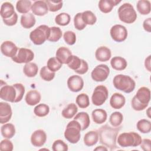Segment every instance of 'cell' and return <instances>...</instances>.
<instances>
[{"label": "cell", "instance_id": "cell-55", "mask_svg": "<svg viewBox=\"0 0 151 151\" xmlns=\"http://www.w3.org/2000/svg\"><path fill=\"white\" fill-rule=\"evenodd\" d=\"M145 66L146 69L150 72L151 71V66H150V55H149L147 58H146L145 61Z\"/></svg>", "mask_w": 151, "mask_h": 151}, {"label": "cell", "instance_id": "cell-39", "mask_svg": "<svg viewBox=\"0 0 151 151\" xmlns=\"http://www.w3.org/2000/svg\"><path fill=\"white\" fill-rule=\"evenodd\" d=\"M70 19L71 17L68 14L62 12L55 17V22L58 25L65 26L70 23Z\"/></svg>", "mask_w": 151, "mask_h": 151}, {"label": "cell", "instance_id": "cell-44", "mask_svg": "<svg viewBox=\"0 0 151 151\" xmlns=\"http://www.w3.org/2000/svg\"><path fill=\"white\" fill-rule=\"evenodd\" d=\"M15 90L17 93V96L14 103H18L21 101L23 98L24 94L25 93V87L24 85L21 83H15L12 85Z\"/></svg>", "mask_w": 151, "mask_h": 151}, {"label": "cell", "instance_id": "cell-6", "mask_svg": "<svg viewBox=\"0 0 151 151\" xmlns=\"http://www.w3.org/2000/svg\"><path fill=\"white\" fill-rule=\"evenodd\" d=\"M119 19L126 24H132L137 19V14L133 5L130 3L122 5L117 11Z\"/></svg>", "mask_w": 151, "mask_h": 151}, {"label": "cell", "instance_id": "cell-32", "mask_svg": "<svg viewBox=\"0 0 151 151\" xmlns=\"http://www.w3.org/2000/svg\"><path fill=\"white\" fill-rule=\"evenodd\" d=\"M31 1L29 0H19L17 2L16 9L19 13L25 14L31 9Z\"/></svg>", "mask_w": 151, "mask_h": 151}, {"label": "cell", "instance_id": "cell-38", "mask_svg": "<svg viewBox=\"0 0 151 151\" xmlns=\"http://www.w3.org/2000/svg\"><path fill=\"white\" fill-rule=\"evenodd\" d=\"M76 104L81 109H85L89 106L90 100L87 94L86 93H81L78 94L76 99Z\"/></svg>", "mask_w": 151, "mask_h": 151}, {"label": "cell", "instance_id": "cell-58", "mask_svg": "<svg viewBox=\"0 0 151 151\" xmlns=\"http://www.w3.org/2000/svg\"><path fill=\"white\" fill-rule=\"evenodd\" d=\"M40 150H49V149H40Z\"/></svg>", "mask_w": 151, "mask_h": 151}, {"label": "cell", "instance_id": "cell-40", "mask_svg": "<svg viewBox=\"0 0 151 151\" xmlns=\"http://www.w3.org/2000/svg\"><path fill=\"white\" fill-rule=\"evenodd\" d=\"M40 75L41 78L46 81H50L55 77V73L48 69L47 66L42 67L40 71Z\"/></svg>", "mask_w": 151, "mask_h": 151}, {"label": "cell", "instance_id": "cell-41", "mask_svg": "<svg viewBox=\"0 0 151 151\" xmlns=\"http://www.w3.org/2000/svg\"><path fill=\"white\" fill-rule=\"evenodd\" d=\"M123 120V116L119 111H115L111 113L109 118V122L113 127H119Z\"/></svg>", "mask_w": 151, "mask_h": 151}, {"label": "cell", "instance_id": "cell-35", "mask_svg": "<svg viewBox=\"0 0 151 151\" xmlns=\"http://www.w3.org/2000/svg\"><path fill=\"white\" fill-rule=\"evenodd\" d=\"M50 112L49 106L44 103L39 104L36 106L34 109V113L38 117H44L46 116Z\"/></svg>", "mask_w": 151, "mask_h": 151}, {"label": "cell", "instance_id": "cell-18", "mask_svg": "<svg viewBox=\"0 0 151 151\" xmlns=\"http://www.w3.org/2000/svg\"><path fill=\"white\" fill-rule=\"evenodd\" d=\"M134 96L140 103L148 105L150 100V90L146 87H142L138 89Z\"/></svg>", "mask_w": 151, "mask_h": 151}, {"label": "cell", "instance_id": "cell-5", "mask_svg": "<svg viewBox=\"0 0 151 151\" xmlns=\"http://www.w3.org/2000/svg\"><path fill=\"white\" fill-rule=\"evenodd\" d=\"M50 34V27L41 25L30 32L29 38L35 45H40L48 40Z\"/></svg>", "mask_w": 151, "mask_h": 151}, {"label": "cell", "instance_id": "cell-51", "mask_svg": "<svg viewBox=\"0 0 151 151\" xmlns=\"http://www.w3.org/2000/svg\"><path fill=\"white\" fill-rule=\"evenodd\" d=\"M4 23L8 26H13L15 25L18 21V15L16 12L9 18L2 19Z\"/></svg>", "mask_w": 151, "mask_h": 151}, {"label": "cell", "instance_id": "cell-25", "mask_svg": "<svg viewBox=\"0 0 151 151\" xmlns=\"http://www.w3.org/2000/svg\"><path fill=\"white\" fill-rule=\"evenodd\" d=\"M74 120L77 121L81 125V130H84L87 129L90 124V117L86 112L81 111L77 113L74 118Z\"/></svg>", "mask_w": 151, "mask_h": 151}, {"label": "cell", "instance_id": "cell-33", "mask_svg": "<svg viewBox=\"0 0 151 151\" xmlns=\"http://www.w3.org/2000/svg\"><path fill=\"white\" fill-rule=\"evenodd\" d=\"M38 71V67L35 63H28L25 64L23 68V72L24 74L28 77H35Z\"/></svg>", "mask_w": 151, "mask_h": 151}, {"label": "cell", "instance_id": "cell-4", "mask_svg": "<svg viewBox=\"0 0 151 151\" xmlns=\"http://www.w3.org/2000/svg\"><path fill=\"white\" fill-rule=\"evenodd\" d=\"M81 130L80 124L77 121L73 120L67 124L64 134V137L71 143H77L80 139Z\"/></svg>", "mask_w": 151, "mask_h": 151}, {"label": "cell", "instance_id": "cell-1", "mask_svg": "<svg viewBox=\"0 0 151 151\" xmlns=\"http://www.w3.org/2000/svg\"><path fill=\"white\" fill-rule=\"evenodd\" d=\"M120 130L119 127H112L107 124L102 126L97 130L100 142L111 150L117 149L116 139Z\"/></svg>", "mask_w": 151, "mask_h": 151}, {"label": "cell", "instance_id": "cell-26", "mask_svg": "<svg viewBox=\"0 0 151 151\" xmlns=\"http://www.w3.org/2000/svg\"><path fill=\"white\" fill-rule=\"evenodd\" d=\"M35 18L32 13L28 12L21 15L20 22L22 27L24 28L29 29L33 27L35 24Z\"/></svg>", "mask_w": 151, "mask_h": 151}, {"label": "cell", "instance_id": "cell-31", "mask_svg": "<svg viewBox=\"0 0 151 151\" xmlns=\"http://www.w3.org/2000/svg\"><path fill=\"white\" fill-rule=\"evenodd\" d=\"M78 108L76 104L70 103L67 105L61 111V114L65 119H70L73 118L77 113Z\"/></svg>", "mask_w": 151, "mask_h": 151}, {"label": "cell", "instance_id": "cell-7", "mask_svg": "<svg viewBox=\"0 0 151 151\" xmlns=\"http://www.w3.org/2000/svg\"><path fill=\"white\" fill-rule=\"evenodd\" d=\"M109 91L107 87L103 85H99L95 87L91 96V101L96 106H101L108 98Z\"/></svg>", "mask_w": 151, "mask_h": 151}, {"label": "cell", "instance_id": "cell-48", "mask_svg": "<svg viewBox=\"0 0 151 151\" xmlns=\"http://www.w3.org/2000/svg\"><path fill=\"white\" fill-rule=\"evenodd\" d=\"M63 38L64 41L70 45H74L76 41V35L71 31H67L64 33Z\"/></svg>", "mask_w": 151, "mask_h": 151}, {"label": "cell", "instance_id": "cell-23", "mask_svg": "<svg viewBox=\"0 0 151 151\" xmlns=\"http://www.w3.org/2000/svg\"><path fill=\"white\" fill-rule=\"evenodd\" d=\"M15 12L14 7L11 3L5 2L1 5L0 14L2 19L9 18L15 14Z\"/></svg>", "mask_w": 151, "mask_h": 151}, {"label": "cell", "instance_id": "cell-47", "mask_svg": "<svg viewBox=\"0 0 151 151\" xmlns=\"http://www.w3.org/2000/svg\"><path fill=\"white\" fill-rule=\"evenodd\" d=\"M48 8V11L51 12H57L59 11L62 7L63 5V2L62 1H45Z\"/></svg>", "mask_w": 151, "mask_h": 151}, {"label": "cell", "instance_id": "cell-46", "mask_svg": "<svg viewBox=\"0 0 151 151\" xmlns=\"http://www.w3.org/2000/svg\"><path fill=\"white\" fill-rule=\"evenodd\" d=\"M52 149L53 151H67L68 147V145L64 141L58 139L53 142Z\"/></svg>", "mask_w": 151, "mask_h": 151}, {"label": "cell", "instance_id": "cell-16", "mask_svg": "<svg viewBox=\"0 0 151 151\" xmlns=\"http://www.w3.org/2000/svg\"><path fill=\"white\" fill-rule=\"evenodd\" d=\"M31 9L33 14L37 16H44L48 12V8L45 1H34Z\"/></svg>", "mask_w": 151, "mask_h": 151}, {"label": "cell", "instance_id": "cell-36", "mask_svg": "<svg viewBox=\"0 0 151 151\" xmlns=\"http://www.w3.org/2000/svg\"><path fill=\"white\" fill-rule=\"evenodd\" d=\"M137 129L142 133H149L151 131V123L146 119H141L136 124Z\"/></svg>", "mask_w": 151, "mask_h": 151}, {"label": "cell", "instance_id": "cell-3", "mask_svg": "<svg viewBox=\"0 0 151 151\" xmlns=\"http://www.w3.org/2000/svg\"><path fill=\"white\" fill-rule=\"evenodd\" d=\"M142 140L141 136L134 132L122 133L117 137L118 145L122 147L138 146L140 145Z\"/></svg>", "mask_w": 151, "mask_h": 151}, {"label": "cell", "instance_id": "cell-43", "mask_svg": "<svg viewBox=\"0 0 151 151\" xmlns=\"http://www.w3.org/2000/svg\"><path fill=\"white\" fill-rule=\"evenodd\" d=\"M81 60L78 57L73 55L71 60L67 63L68 67L71 70L76 71L78 70L81 64Z\"/></svg>", "mask_w": 151, "mask_h": 151}, {"label": "cell", "instance_id": "cell-22", "mask_svg": "<svg viewBox=\"0 0 151 151\" xmlns=\"http://www.w3.org/2000/svg\"><path fill=\"white\" fill-rule=\"evenodd\" d=\"M41 96L39 91L35 90H32L27 92L25 100L27 104L29 106H35L40 103Z\"/></svg>", "mask_w": 151, "mask_h": 151}, {"label": "cell", "instance_id": "cell-17", "mask_svg": "<svg viewBox=\"0 0 151 151\" xmlns=\"http://www.w3.org/2000/svg\"><path fill=\"white\" fill-rule=\"evenodd\" d=\"M73 56L71 51L65 47L58 48L55 53V57L61 64H67Z\"/></svg>", "mask_w": 151, "mask_h": 151}, {"label": "cell", "instance_id": "cell-10", "mask_svg": "<svg viewBox=\"0 0 151 151\" xmlns=\"http://www.w3.org/2000/svg\"><path fill=\"white\" fill-rule=\"evenodd\" d=\"M110 33L112 39L118 42H123L126 40L128 35L126 28L120 24H116L111 27Z\"/></svg>", "mask_w": 151, "mask_h": 151}, {"label": "cell", "instance_id": "cell-56", "mask_svg": "<svg viewBox=\"0 0 151 151\" xmlns=\"http://www.w3.org/2000/svg\"><path fill=\"white\" fill-rule=\"evenodd\" d=\"M94 150H99V151H103V150H108V149L106 147V146H97V147H96Z\"/></svg>", "mask_w": 151, "mask_h": 151}, {"label": "cell", "instance_id": "cell-12", "mask_svg": "<svg viewBox=\"0 0 151 151\" xmlns=\"http://www.w3.org/2000/svg\"><path fill=\"white\" fill-rule=\"evenodd\" d=\"M67 86L69 90L73 92H78L84 87L83 79L78 75H73L67 80Z\"/></svg>", "mask_w": 151, "mask_h": 151}, {"label": "cell", "instance_id": "cell-9", "mask_svg": "<svg viewBox=\"0 0 151 151\" xmlns=\"http://www.w3.org/2000/svg\"><path fill=\"white\" fill-rule=\"evenodd\" d=\"M110 74V68L106 64H99L97 65L91 71L92 79L97 82L105 81Z\"/></svg>", "mask_w": 151, "mask_h": 151}, {"label": "cell", "instance_id": "cell-57", "mask_svg": "<svg viewBox=\"0 0 151 151\" xmlns=\"http://www.w3.org/2000/svg\"><path fill=\"white\" fill-rule=\"evenodd\" d=\"M150 109H151V107H149L148 109H147V110L146 111V113H147V116H148L149 118L150 117Z\"/></svg>", "mask_w": 151, "mask_h": 151}, {"label": "cell", "instance_id": "cell-24", "mask_svg": "<svg viewBox=\"0 0 151 151\" xmlns=\"http://www.w3.org/2000/svg\"><path fill=\"white\" fill-rule=\"evenodd\" d=\"M91 116L93 122L96 124H102L104 123L107 117L106 110L101 109H97L92 111Z\"/></svg>", "mask_w": 151, "mask_h": 151}, {"label": "cell", "instance_id": "cell-8", "mask_svg": "<svg viewBox=\"0 0 151 151\" xmlns=\"http://www.w3.org/2000/svg\"><path fill=\"white\" fill-rule=\"evenodd\" d=\"M34 54L33 51L28 48H19L15 57L12 58L13 61L16 63H28L33 60Z\"/></svg>", "mask_w": 151, "mask_h": 151}, {"label": "cell", "instance_id": "cell-53", "mask_svg": "<svg viewBox=\"0 0 151 151\" xmlns=\"http://www.w3.org/2000/svg\"><path fill=\"white\" fill-rule=\"evenodd\" d=\"M151 140L149 139H144L142 140L140 147L144 151H150Z\"/></svg>", "mask_w": 151, "mask_h": 151}, {"label": "cell", "instance_id": "cell-30", "mask_svg": "<svg viewBox=\"0 0 151 151\" xmlns=\"http://www.w3.org/2000/svg\"><path fill=\"white\" fill-rule=\"evenodd\" d=\"M136 8L140 14L143 15H148L151 11L150 2L147 0H139L137 2Z\"/></svg>", "mask_w": 151, "mask_h": 151}, {"label": "cell", "instance_id": "cell-49", "mask_svg": "<svg viewBox=\"0 0 151 151\" xmlns=\"http://www.w3.org/2000/svg\"><path fill=\"white\" fill-rule=\"evenodd\" d=\"M14 145L8 139L2 140L0 143V150L1 151H12Z\"/></svg>", "mask_w": 151, "mask_h": 151}, {"label": "cell", "instance_id": "cell-27", "mask_svg": "<svg viewBox=\"0 0 151 151\" xmlns=\"http://www.w3.org/2000/svg\"><path fill=\"white\" fill-rule=\"evenodd\" d=\"M110 64L114 70L122 71L126 68L127 63L124 58L120 56H116L111 59Z\"/></svg>", "mask_w": 151, "mask_h": 151}, {"label": "cell", "instance_id": "cell-42", "mask_svg": "<svg viewBox=\"0 0 151 151\" xmlns=\"http://www.w3.org/2000/svg\"><path fill=\"white\" fill-rule=\"evenodd\" d=\"M61 64L56 57H51L48 59L47 63V66L50 70L52 72L58 71L62 67Z\"/></svg>", "mask_w": 151, "mask_h": 151}, {"label": "cell", "instance_id": "cell-13", "mask_svg": "<svg viewBox=\"0 0 151 151\" xmlns=\"http://www.w3.org/2000/svg\"><path fill=\"white\" fill-rule=\"evenodd\" d=\"M18 50L17 45L11 41H5L3 42L1 45V51L2 54L10 58H13L15 56Z\"/></svg>", "mask_w": 151, "mask_h": 151}, {"label": "cell", "instance_id": "cell-45", "mask_svg": "<svg viewBox=\"0 0 151 151\" xmlns=\"http://www.w3.org/2000/svg\"><path fill=\"white\" fill-rule=\"evenodd\" d=\"M81 15H82V12H78L77 14H76V15L74 17V27L77 30H79V31L84 29L86 27V25L85 24V23L83 22L82 19Z\"/></svg>", "mask_w": 151, "mask_h": 151}, {"label": "cell", "instance_id": "cell-15", "mask_svg": "<svg viewBox=\"0 0 151 151\" xmlns=\"http://www.w3.org/2000/svg\"><path fill=\"white\" fill-rule=\"evenodd\" d=\"M12 111L9 104L5 102H0V123L5 124L11 119Z\"/></svg>", "mask_w": 151, "mask_h": 151}, {"label": "cell", "instance_id": "cell-2", "mask_svg": "<svg viewBox=\"0 0 151 151\" xmlns=\"http://www.w3.org/2000/svg\"><path fill=\"white\" fill-rule=\"evenodd\" d=\"M114 87L126 93L132 92L136 87L134 80L129 76L124 74L116 75L113 80Z\"/></svg>", "mask_w": 151, "mask_h": 151}, {"label": "cell", "instance_id": "cell-19", "mask_svg": "<svg viewBox=\"0 0 151 151\" xmlns=\"http://www.w3.org/2000/svg\"><path fill=\"white\" fill-rule=\"evenodd\" d=\"M111 57V50L106 46L99 47L95 52V57L96 60L100 62L107 61L110 59Z\"/></svg>", "mask_w": 151, "mask_h": 151}, {"label": "cell", "instance_id": "cell-34", "mask_svg": "<svg viewBox=\"0 0 151 151\" xmlns=\"http://www.w3.org/2000/svg\"><path fill=\"white\" fill-rule=\"evenodd\" d=\"M82 19L85 24L93 25L97 21V17L91 11H85L82 12Z\"/></svg>", "mask_w": 151, "mask_h": 151}, {"label": "cell", "instance_id": "cell-50", "mask_svg": "<svg viewBox=\"0 0 151 151\" xmlns=\"http://www.w3.org/2000/svg\"><path fill=\"white\" fill-rule=\"evenodd\" d=\"M131 104H132V108L136 110V111H142L143 110L145 109H146L147 107V106L148 105H146V104H143L142 103H140L136 98L135 96H134L131 101Z\"/></svg>", "mask_w": 151, "mask_h": 151}, {"label": "cell", "instance_id": "cell-52", "mask_svg": "<svg viewBox=\"0 0 151 151\" xmlns=\"http://www.w3.org/2000/svg\"><path fill=\"white\" fill-rule=\"evenodd\" d=\"M88 70V63H87L86 61H85L84 60H81V64L80 67L79 68L78 70H76L75 72L78 74H84L85 73H86L87 72Z\"/></svg>", "mask_w": 151, "mask_h": 151}, {"label": "cell", "instance_id": "cell-28", "mask_svg": "<svg viewBox=\"0 0 151 151\" xmlns=\"http://www.w3.org/2000/svg\"><path fill=\"white\" fill-rule=\"evenodd\" d=\"M99 140V134L97 132L91 130L86 133L84 136V143L87 146H92L95 145Z\"/></svg>", "mask_w": 151, "mask_h": 151}, {"label": "cell", "instance_id": "cell-21", "mask_svg": "<svg viewBox=\"0 0 151 151\" xmlns=\"http://www.w3.org/2000/svg\"><path fill=\"white\" fill-rule=\"evenodd\" d=\"M120 2V1L116 0H100L99 2V8L103 13L107 14L112 11L114 6Z\"/></svg>", "mask_w": 151, "mask_h": 151}, {"label": "cell", "instance_id": "cell-54", "mask_svg": "<svg viewBox=\"0 0 151 151\" xmlns=\"http://www.w3.org/2000/svg\"><path fill=\"white\" fill-rule=\"evenodd\" d=\"M143 27L146 31L148 32H151V18H148L143 21Z\"/></svg>", "mask_w": 151, "mask_h": 151}, {"label": "cell", "instance_id": "cell-11", "mask_svg": "<svg viewBox=\"0 0 151 151\" xmlns=\"http://www.w3.org/2000/svg\"><path fill=\"white\" fill-rule=\"evenodd\" d=\"M17 96L16 90L13 86L7 84L1 85L0 97L1 99L11 103H14Z\"/></svg>", "mask_w": 151, "mask_h": 151}, {"label": "cell", "instance_id": "cell-37", "mask_svg": "<svg viewBox=\"0 0 151 151\" xmlns=\"http://www.w3.org/2000/svg\"><path fill=\"white\" fill-rule=\"evenodd\" d=\"M63 32L61 29L57 27H50V34L48 41L50 42H57L62 37Z\"/></svg>", "mask_w": 151, "mask_h": 151}, {"label": "cell", "instance_id": "cell-29", "mask_svg": "<svg viewBox=\"0 0 151 151\" xmlns=\"http://www.w3.org/2000/svg\"><path fill=\"white\" fill-rule=\"evenodd\" d=\"M2 136L6 139H11L15 134V127L12 123H5L1 127Z\"/></svg>", "mask_w": 151, "mask_h": 151}, {"label": "cell", "instance_id": "cell-14", "mask_svg": "<svg viewBox=\"0 0 151 151\" xmlns=\"http://www.w3.org/2000/svg\"><path fill=\"white\" fill-rule=\"evenodd\" d=\"M47 140V134L41 129L34 131L31 136V143L35 147L42 146Z\"/></svg>", "mask_w": 151, "mask_h": 151}, {"label": "cell", "instance_id": "cell-20", "mask_svg": "<svg viewBox=\"0 0 151 151\" xmlns=\"http://www.w3.org/2000/svg\"><path fill=\"white\" fill-rule=\"evenodd\" d=\"M126 103V99L124 96L121 93H114L110 99V104L111 107L114 109H120L122 108Z\"/></svg>", "mask_w": 151, "mask_h": 151}]
</instances>
